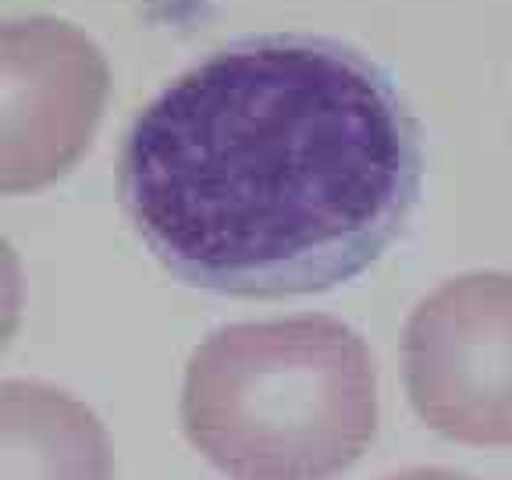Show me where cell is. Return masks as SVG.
<instances>
[{
	"instance_id": "6da1fadb",
	"label": "cell",
	"mask_w": 512,
	"mask_h": 480,
	"mask_svg": "<svg viewBox=\"0 0 512 480\" xmlns=\"http://www.w3.org/2000/svg\"><path fill=\"white\" fill-rule=\"evenodd\" d=\"M420 125L360 50L274 32L185 68L128 125L118 192L164 271L217 296H310L406 228Z\"/></svg>"
},
{
	"instance_id": "7a4b0ae2",
	"label": "cell",
	"mask_w": 512,
	"mask_h": 480,
	"mask_svg": "<svg viewBox=\"0 0 512 480\" xmlns=\"http://www.w3.org/2000/svg\"><path fill=\"white\" fill-rule=\"evenodd\" d=\"M182 427L228 480H335L377 434V367L335 317L228 324L185 367Z\"/></svg>"
},
{
	"instance_id": "3957f363",
	"label": "cell",
	"mask_w": 512,
	"mask_h": 480,
	"mask_svg": "<svg viewBox=\"0 0 512 480\" xmlns=\"http://www.w3.org/2000/svg\"><path fill=\"white\" fill-rule=\"evenodd\" d=\"M409 402L459 445H512V274L480 271L438 285L409 313Z\"/></svg>"
},
{
	"instance_id": "277c9868",
	"label": "cell",
	"mask_w": 512,
	"mask_h": 480,
	"mask_svg": "<svg viewBox=\"0 0 512 480\" xmlns=\"http://www.w3.org/2000/svg\"><path fill=\"white\" fill-rule=\"evenodd\" d=\"M111 68L61 18L0 22V196L54 185L82 160L104 118Z\"/></svg>"
},
{
	"instance_id": "5b68a950",
	"label": "cell",
	"mask_w": 512,
	"mask_h": 480,
	"mask_svg": "<svg viewBox=\"0 0 512 480\" xmlns=\"http://www.w3.org/2000/svg\"><path fill=\"white\" fill-rule=\"evenodd\" d=\"M100 416L43 381H0V480H111Z\"/></svg>"
},
{
	"instance_id": "8992f818",
	"label": "cell",
	"mask_w": 512,
	"mask_h": 480,
	"mask_svg": "<svg viewBox=\"0 0 512 480\" xmlns=\"http://www.w3.org/2000/svg\"><path fill=\"white\" fill-rule=\"evenodd\" d=\"M22 303H25V281H22V260L15 246L0 235V349L15 338L22 324Z\"/></svg>"
},
{
	"instance_id": "52a82bcc",
	"label": "cell",
	"mask_w": 512,
	"mask_h": 480,
	"mask_svg": "<svg viewBox=\"0 0 512 480\" xmlns=\"http://www.w3.org/2000/svg\"><path fill=\"white\" fill-rule=\"evenodd\" d=\"M388 480H473L466 473H456V470H441V466H431V470H406L399 477H388Z\"/></svg>"
}]
</instances>
